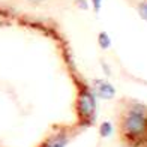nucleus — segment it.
<instances>
[{
	"instance_id": "0eeeda50",
	"label": "nucleus",
	"mask_w": 147,
	"mask_h": 147,
	"mask_svg": "<svg viewBox=\"0 0 147 147\" xmlns=\"http://www.w3.org/2000/svg\"><path fill=\"white\" fill-rule=\"evenodd\" d=\"M137 9H138L140 17H141L144 21H147V0H144V2H140Z\"/></svg>"
},
{
	"instance_id": "7ed1b4c3",
	"label": "nucleus",
	"mask_w": 147,
	"mask_h": 147,
	"mask_svg": "<svg viewBox=\"0 0 147 147\" xmlns=\"http://www.w3.org/2000/svg\"><path fill=\"white\" fill-rule=\"evenodd\" d=\"M95 93L101 99H111L116 95V89L110 83L104 81V80H96L95 81Z\"/></svg>"
},
{
	"instance_id": "39448f33",
	"label": "nucleus",
	"mask_w": 147,
	"mask_h": 147,
	"mask_svg": "<svg viewBox=\"0 0 147 147\" xmlns=\"http://www.w3.org/2000/svg\"><path fill=\"white\" fill-rule=\"evenodd\" d=\"M98 41H99V45H101V48H104V50L110 48V45H111V38L107 35L105 32H101V33H99Z\"/></svg>"
},
{
	"instance_id": "f257e3e1",
	"label": "nucleus",
	"mask_w": 147,
	"mask_h": 147,
	"mask_svg": "<svg viewBox=\"0 0 147 147\" xmlns=\"http://www.w3.org/2000/svg\"><path fill=\"white\" fill-rule=\"evenodd\" d=\"M122 129L126 138L141 140L147 134V114L141 107H134L123 117Z\"/></svg>"
},
{
	"instance_id": "1a4fd4ad",
	"label": "nucleus",
	"mask_w": 147,
	"mask_h": 147,
	"mask_svg": "<svg viewBox=\"0 0 147 147\" xmlns=\"http://www.w3.org/2000/svg\"><path fill=\"white\" fill-rule=\"evenodd\" d=\"M77 5H78L81 9H87V8H89V3L86 2V0H77Z\"/></svg>"
},
{
	"instance_id": "6e6552de",
	"label": "nucleus",
	"mask_w": 147,
	"mask_h": 147,
	"mask_svg": "<svg viewBox=\"0 0 147 147\" xmlns=\"http://www.w3.org/2000/svg\"><path fill=\"white\" fill-rule=\"evenodd\" d=\"M92 5H93V9H95V12H99V11H101L102 0H92Z\"/></svg>"
},
{
	"instance_id": "20e7f679",
	"label": "nucleus",
	"mask_w": 147,
	"mask_h": 147,
	"mask_svg": "<svg viewBox=\"0 0 147 147\" xmlns=\"http://www.w3.org/2000/svg\"><path fill=\"white\" fill-rule=\"evenodd\" d=\"M66 144H68V137L65 134H60V135L51 138L50 141H47L44 147H65Z\"/></svg>"
},
{
	"instance_id": "423d86ee",
	"label": "nucleus",
	"mask_w": 147,
	"mask_h": 147,
	"mask_svg": "<svg viewBox=\"0 0 147 147\" xmlns=\"http://www.w3.org/2000/svg\"><path fill=\"white\" fill-rule=\"evenodd\" d=\"M99 134H101V137L107 138V137H110L111 134H113V126L110 122H104L101 125V128H99Z\"/></svg>"
},
{
	"instance_id": "f03ea898",
	"label": "nucleus",
	"mask_w": 147,
	"mask_h": 147,
	"mask_svg": "<svg viewBox=\"0 0 147 147\" xmlns=\"http://www.w3.org/2000/svg\"><path fill=\"white\" fill-rule=\"evenodd\" d=\"M78 114L84 122L93 123L95 120V113H96V101L93 93L89 90H81L78 96Z\"/></svg>"
}]
</instances>
